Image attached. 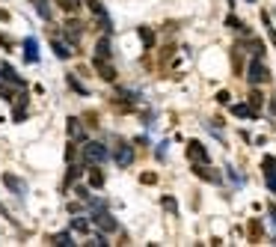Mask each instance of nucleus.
Listing matches in <instances>:
<instances>
[{
  "mask_svg": "<svg viewBox=\"0 0 276 247\" xmlns=\"http://www.w3.org/2000/svg\"><path fill=\"white\" fill-rule=\"evenodd\" d=\"M107 158H110V152H107L101 143H92V140L86 143V140H84V161H86V164H104Z\"/></svg>",
  "mask_w": 276,
  "mask_h": 247,
  "instance_id": "obj_1",
  "label": "nucleus"
},
{
  "mask_svg": "<svg viewBox=\"0 0 276 247\" xmlns=\"http://www.w3.org/2000/svg\"><path fill=\"white\" fill-rule=\"evenodd\" d=\"M267 78H270V72H267V66H264V63H261V60L255 57V60L250 63V68H247V81H250L253 87H258V84H264Z\"/></svg>",
  "mask_w": 276,
  "mask_h": 247,
  "instance_id": "obj_2",
  "label": "nucleus"
},
{
  "mask_svg": "<svg viewBox=\"0 0 276 247\" xmlns=\"http://www.w3.org/2000/svg\"><path fill=\"white\" fill-rule=\"evenodd\" d=\"M187 158H190L193 164H208V161H211L208 149L199 143V140H190V143H187Z\"/></svg>",
  "mask_w": 276,
  "mask_h": 247,
  "instance_id": "obj_3",
  "label": "nucleus"
},
{
  "mask_svg": "<svg viewBox=\"0 0 276 247\" xmlns=\"http://www.w3.org/2000/svg\"><path fill=\"white\" fill-rule=\"evenodd\" d=\"M92 68H95V75H101V81H116V68H113V63L110 60H104V57H95L92 60Z\"/></svg>",
  "mask_w": 276,
  "mask_h": 247,
  "instance_id": "obj_4",
  "label": "nucleus"
},
{
  "mask_svg": "<svg viewBox=\"0 0 276 247\" xmlns=\"http://www.w3.org/2000/svg\"><path fill=\"white\" fill-rule=\"evenodd\" d=\"M113 161L119 164V167H131L134 164V146L131 143H119L113 149Z\"/></svg>",
  "mask_w": 276,
  "mask_h": 247,
  "instance_id": "obj_5",
  "label": "nucleus"
},
{
  "mask_svg": "<svg viewBox=\"0 0 276 247\" xmlns=\"http://www.w3.org/2000/svg\"><path fill=\"white\" fill-rule=\"evenodd\" d=\"M65 134H68V140H74V143H84V140H86L84 122H81V119H74V116H68V122H65Z\"/></svg>",
  "mask_w": 276,
  "mask_h": 247,
  "instance_id": "obj_6",
  "label": "nucleus"
},
{
  "mask_svg": "<svg viewBox=\"0 0 276 247\" xmlns=\"http://www.w3.org/2000/svg\"><path fill=\"white\" fill-rule=\"evenodd\" d=\"M264 182L270 194H276V158H264Z\"/></svg>",
  "mask_w": 276,
  "mask_h": 247,
  "instance_id": "obj_7",
  "label": "nucleus"
},
{
  "mask_svg": "<svg viewBox=\"0 0 276 247\" xmlns=\"http://www.w3.org/2000/svg\"><path fill=\"white\" fill-rule=\"evenodd\" d=\"M193 173L199 176V179H205V182H220V179H223V176H220V173H214L208 164H193Z\"/></svg>",
  "mask_w": 276,
  "mask_h": 247,
  "instance_id": "obj_8",
  "label": "nucleus"
},
{
  "mask_svg": "<svg viewBox=\"0 0 276 247\" xmlns=\"http://www.w3.org/2000/svg\"><path fill=\"white\" fill-rule=\"evenodd\" d=\"M3 185H6L9 191H15L18 197H24V194H27V185L18 179V176H12V173H3Z\"/></svg>",
  "mask_w": 276,
  "mask_h": 247,
  "instance_id": "obj_9",
  "label": "nucleus"
},
{
  "mask_svg": "<svg viewBox=\"0 0 276 247\" xmlns=\"http://www.w3.org/2000/svg\"><path fill=\"white\" fill-rule=\"evenodd\" d=\"M92 221H95L104 232H116V229H119V224H116V221L107 215V211H98V215H92Z\"/></svg>",
  "mask_w": 276,
  "mask_h": 247,
  "instance_id": "obj_10",
  "label": "nucleus"
},
{
  "mask_svg": "<svg viewBox=\"0 0 276 247\" xmlns=\"http://www.w3.org/2000/svg\"><path fill=\"white\" fill-rule=\"evenodd\" d=\"M24 116H27V87H24L21 95H15V111H12V119L15 122H21Z\"/></svg>",
  "mask_w": 276,
  "mask_h": 247,
  "instance_id": "obj_11",
  "label": "nucleus"
},
{
  "mask_svg": "<svg viewBox=\"0 0 276 247\" xmlns=\"http://www.w3.org/2000/svg\"><path fill=\"white\" fill-rule=\"evenodd\" d=\"M0 78H3V81H9V84H15V87H24V81L15 75V68H12L9 63H3V66H0Z\"/></svg>",
  "mask_w": 276,
  "mask_h": 247,
  "instance_id": "obj_12",
  "label": "nucleus"
},
{
  "mask_svg": "<svg viewBox=\"0 0 276 247\" xmlns=\"http://www.w3.org/2000/svg\"><path fill=\"white\" fill-rule=\"evenodd\" d=\"M24 57L30 60V63H39V42L30 36V39H24Z\"/></svg>",
  "mask_w": 276,
  "mask_h": 247,
  "instance_id": "obj_13",
  "label": "nucleus"
},
{
  "mask_svg": "<svg viewBox=\"0 0 276 247\" xmlns=\"http://www.w3.org/2000/svg\"><path fill=\"white\" fill-rule=\"evenodd\" d=\"M232 113H234V116H241V119H253L258 111L253 108V104H232Z\"/></svg>",
  "mask_w": 276,
  "mask_h": 247,
  "instance_id": "obj_14",
  "label": "nucleus"
},
{
  "mask_svg": "<svg viewBox=\"0 0 276 247\" xmlns=\"http://www.w3.org/2000/svg\"><path fill=\"white\" fill-rule=\"evenodd\" d=\"M81 33H84V24H81V21H65V36H68V39L77 42V39H81Z\"/></svg>",
  "mask_w": 276,
  "mask_h": 247,
  "instance_id": "obj_15",
  "label": "nucleus"
},
{
  "mask_svg": "<svg viewBox=\"0 0 276 247\" xmlns=\"http://www.w3.org/2000/svg\"><path fill=\"white\" fill-rule=\"evenodd\" d=\"M71 229L81 232V235H86V232L92 229V221H89V218H71Z\"/></svg>",
  "mask_w": 276,
  "mask_h": 247,
  "instance_id": "obj_16",
  "label": "nucleus"
},
{
  "mask_svg": "<svg viewBox=\"0 0 276 247\" xmlns=\"http://www.w3.org/2000/svg\"><path fill=\"white\" fill-rule=\"evenodd\" d=\"M33 3H36V12L39 15H42L45 21H51V0H33Z\"/></svg>",
  "mask_w": 276,
  "mask_h": 247,
  "instance_id": "obj_17",
  "label": "nucleus"
},
{
  "mask_svg": "<svg viewBox=\"0 0 276 247\" xmlns=\"http://www.w3.org/2000/svg\"><path fill=\"white\" fill-rule=\"evenodd\" d=\"M51 244L54 247H68V244H74V238H71V232H60V235L51 238Z\"/></svg>",
  "mask_w": 276,
  "mask_h": 247,
  "instance_id": "obj_18",
  "label": "nucleus"
},
{
  "mask_svg": "<svg viewBox=\"0 0 276 247\" xmlns=\"http://www.w3.org/2000/svg\"><path fill=\"white\" fill-rule=\"evenodd\" d=\"M101 185H104V173L95 164V170H89V188H101Z\"/></svg>",
  "mask_w": 276,
  "mask_h": 247,
  "instance_id": "obj_19",
  "label": "nucleus"
},
{
  "mask_svg": "<svg viewBox=\"0 0 276 247\" xmlns=\"http://www.w3.org/2000/svg\"><path fill=\"white\" fill-rule=\"evenodd\" d=\"M54 51H57V57H60V60H68V57L74 54V51H71V48H68L65 42H60V39L54 42Z\"/></svg>",
  "mask_w": 276,
  "mask_h": 247,
  "instance_id": "obj_20",
  "label": "nucleus"
},
{
  "mask_svg": "<svg viewBox=\"0 0 276 247\" xmlns=\"http://www.w3.org/2000/svg\"><path fill=\"white\" fill-rule=\"evenodd\" d=\"M57 6H60V9H65V12H71V15H74V12H77V9H81V0H57Z\"/></svg>",
  "mask_w": 276,
  "mask_h": 247,
  "instance_id": "obj_21",
  "label": "nucleus"
},
{
  "mask_svg": "<svg viewBox=\"0 0 276 247\" xmlns=\"http://www.w3.org/2000/svg\"><path fill=\"white\" fill-rule=\"evenodd\" d=\"M110 54H113V51H110V39L104 36V39L98 42V54H95V57H104V60H110Z\"/></svg>",
  "mask_w": 276,
  "mask_h": 247,
  "instance_id": "obj_22",
  "label": "nucleus"
},
{
  "mask_svg": "<svg viewBox=\"0 0 276 247\" xmlns=\"http://www.w3.org/2000/svg\"><path fill=\"white\" fill-rule=\"evenodd\" d=\"M140 39H143L146 48H151V45H154V33H151L149 27H140Z\"/></svg>",
  "mask_w": 276,
  "mask_h": 247,
  "instance_id": "obj_23",
  "label": "nucleus"
},
{
  "mask_svg": "<svg viewBox=\"0 0 276 247\" xmlns=\"http://www.w3.org/2000/svg\"><path fill=\"white\" fill-rule=\"evenodd\" d=\"M250 104H253V108L258 111V108H261V104H264V95H261L258 90H253V92H250Z\"/></svg>",
  "mask_w": 276,
  "mask_h": 247,
  "instance_id": "obj_24",
  "label": "nucleus"
},
{
  "mask_svg": "<svg viewBox=\"0 0 276 247\" xmlns=\"http://www.w3.org/2000/svg\"><path fill=\"white\" fill-rule=\"evenodd\" d=\"M161 202H164V208H167V211H170V215H178V202H175V200H172V197H164V200H161Z\"/></svg>",
  "mask_w": 276,
  "mask_h": 247,
  "instance_id": "obj_25",
  "label": "nucleus"
},
{
  "mask_svg": "<svg viewBox=\"0 0 276 247\" xmlns=\"http://www.w3.org/2000/svg\"><path fill=\"white\" fill-rule=\"evenodd\" d=\"M250 238H253V241H258V238H261V224H258V221H253V224H250Z\"/></svg>",
  "mask_w": 276,
  "mask_h": 247,
  "instance_id": "obj_26",
  "label": "nucleus"
},
{
  "mask_svg": "<svg viewBox=\"0 0 276 247\" xmlns=\"http://www.w3.org/2000/svg\"><path fill=\"white\" fill-rule=\"evenodd\" d=\"M0 98H6V101H15V92L6 87V84H0Z\"/></svg>",
  "mask_w": 276,
  "mask_h": 247,
  "instance_id": "obj_27",
  "label": "nucleus"
},
{
  "mask_svg": "<svg viewBox=\"0 0 276 247\" xmlns=\"http://www.w3.org/2000/svg\"><path fill=\"white\" fill-rule=\"evenodd\" d=\"M68 87H71V90H77V92H81V95H86V87H84L81 81H74L71 75H68Z\"/></svg>",
  "mask_w": 276,
  "mask_h": 247,
  "instance_id": "obj_28",
  "label": "nucleus"
},
{
  "mask_svg": "<svg viewBox=\"0 0 276 247\" xmlns=\"http://www.w3.org/2000/svg\"><path fill=\"white\" fill-rule=\"evenodd\" d=\"M261 18H264V24H267V36H270V42H273V45H276V30H273V27H270V18H267V12H264V15H261Z\"/></svg>",
  "mask_w": 276,
  "mask_h": 247,
  "instance_id": "obj_29",
  "label": "nucleus"
},
{
  "mask_svg": "<svg viewBox=\"0 0 276 247\" xmlns=\"http://www.w3.org/2000/svg\"><path fill=\"white\" fill-rule=\"evenodd\" d=\"M140 182H143V185H154V182H157V176H154V173H143V176H140Z\"/></svg>",
  "mask_w": 276,
  "mask_h": 247,
  "instance_id": "obj_30",
  "label": "nucleus"
},
{
  "mask_svg": "<svg viewBox=\"0 0 276 247\" xmlns=\"http://www.w3.org/2000/svg\"><path fill=\"white\" fill-rule=\"evenodd\" d=\"M226 24H229L232 30H241V27H244V24H241L238 18H234V15H229V18H226Z\"/></svg>",
  "mask_w": 276,
  "mask_h": 247,
  "instance_id": "obj_31",
  "label": "nucleus"
},
{
  "mask_svg": "<svg viewBox=\"0 0 276 247\" xmlns=\"http://www.w3.org/2000/svg\"><path fill=\"white\" fill-rule=\"evenodd\" d=\"M229 98H232V95H229L226 90H220V92H217V101H220V104H229Z\"/></svg>",
  "mask_w": 276,
  "mask_h": 247,
  "instance_id": "obj_32",
  "label": "nucleus"
},
{
  "mask_svg": "<svg viewBox=\"0 0 276 247\" xmlns=\"http://www.w3.org/2000/svg\"><path fill=\"white\" fill-rule=\"evenodd\" d=\"M86 244H98V247H107V244H110V241H107V238H104V235H95V241H86Z\"/></svg>",
  "mask_w": 276,
  "mask_h": 247,
  "instance_id": "obj_33",
  "label": "nucleus"
},
{
  "mask_svg": "<svg viewBox=\"0 0 276 247\" xmlns=\"http://www.w3.org/2000/svg\"><path fill=\"white\" fill-rule=\"evenodd\" d=\"M77 176H81V170H77V167L71 164V167H68V182H74V179H77Z\"/></svg>",
  "mask_w": 276,
  "mask_h": 247,
  "instance_id": "obj_34",
  "label": "nucleus"
},
{
  "mask_svg": "<svg viewBox=\"0 0 276 247\" xmlns=\"http://www.w3.org/2000/svg\"><path fill=\"white\" fill-rule=\"evenodd\" d=\"M0 21H9V12L6 9H0Z\"/></svg>",
  "mask_w": 276,
  "mask_h": 247,
  "instance_id": "obj_35",
  "label": "nucleus"
},
{
  "mask_svg": "<svg viewBox=\"0 0 276 247\" xmlns=\"http://www.w3.org/2000/svg\"><path fill=\"white\" fill-rule=\"evenodd\" d=\"M270 221H273V226H276V208L270 205Z\"/></svg>",
  "mask_w": 276,
  "mask_h": 247,
  "instance_id": "obj_36",
  "label": "nucleus"
}]
</instances>
